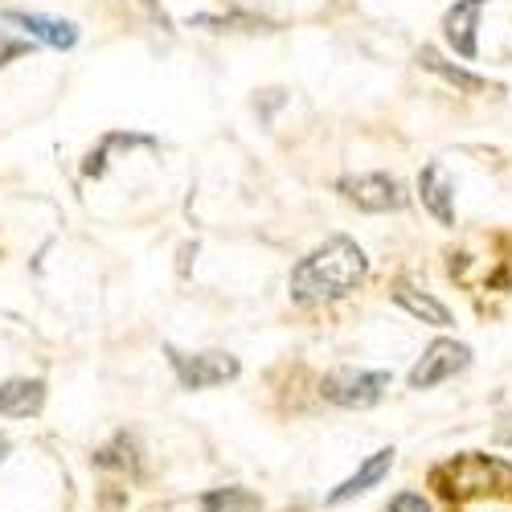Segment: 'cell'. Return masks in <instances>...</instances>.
I'll list each match as a JSON object with an SVG mask.
<instances>
[{
    "instance_id": "6da1fadb",
    "label": "cell",
    "mask_w": 512,
    "mask_h": 512,
    "mask_svg": "<svg viewBox=\"0 0 512 512\" xmlns=\"http://www.w3.org/2000/svg\"><path fill=\"white\" fill-rule=\"evenodd\" d=\"M369 275V259L365 250L336 234L328 238L324 246H316L312 254H304L300 263L291 267V279H287V291L295 304H324V300H345V295Z\"/></svg>"
},
{
    "instance_id": "7a4b0ae2",
    "label": "cell",
    "mask_w": 512,
    "mask_h": 512,
    "mask_svg": "<svg viewBox=\"0 0 512 512\" xmlns=\"http://www.w3.org/2000/svg\"><path fill=\"white\" fill-rule=\"evenodd\" d=\"M508 484H512V467L504 459L480 455V451H463L431 472V488H439V496L451 504L476 500V496H496Z\"/></svg>"
},
{
    "instance_id": "3957f363",
    "label": "cell",
    "mask_w": 512,
    "mask_h": 512,
    "mask_svg": "<svg viewBox=\"0 0 512 512\" xmlns=\"http://www.w3.org/2000/svg\"><path fill=\"white\" fill-rule=\"evenodd\" d=\"M390 390V373L386 369H336L320 381L324 402L340 410H369L381 402V394Z\"/></svg>"
},
{
    "instance_id": "277c9868",
    "label": "cell",
    "mask_w": 512,
    "mask_h": 512,
    "mask_svg": "<svg viewBox=\"0 0 512 512\" xmlns=\"http://www.w3.org/2000/svg\"><path fill=\"white\" fill-rule=\"evenodd\" d=\"M164 353H168V365H173V373L185 390H213V386H226V381H234L242 373L238 357H230V353H181L173 345H164Z\"/></svg>"
},
{
    "instance_id": "5b68a950",
    "label": "cell",
    "mask_w": 512,
    "mask_h": 512,
    "mask_svg": "<svg viewBox=\"0 0 512 512\" xmlns=\"http://www.w3.org/2000/svg\"><path fill=\"white\" fill-rule=\"evenodd\" d=\"M467 365H472V349L467 345H459V340H435V345H426V353L418 357L406 381H410V390H435L447 377L463 373Z\"/></svg>"
},
{
    "instance_id": "8992f818",
    "label": "cell",
    "mask_w": 512,
    "mask_h": 512,
    "mask_svg": "<svg viewBox=\"0 0 512 512\" xmlns=\"http://www.w3.org/2000/svg\"><path fill=\"white\" fill-rule=\"evenodd\" d=\"M336 189L345 193L357 209L365 213H386V209H402L406 193L390 173H365V177H340Z\"/></svg>"
},
{
    "instance_id": "52a82bcc",
    "label": "cell",
    "mask_w": 512,
    "mask_h": 512,
    "mask_svg": "<svg viewBox=\"0 0 512 512\" xmlns=\"http://www.w3.org/2000/svg\"><path fill=\"white\" fill-rule=\"evenodd\" d=\"M488 0H455L443 17V37L451 41V50L459 58L472 62L480 54V41H476V29H480V13H484Z\"/></svg>"
},
{
    "instance_id": "ba28073f",
    "label": "cell",
    "mask_w": 512,
    "mask_h": 512,
    "mask_svg": "<svg viewBox=\"0 0 512 512\" xmlns=\"http://www.w3.org/2000/svg\"><path fill=\"white\" fill-rule=\"evenodd\" d=\"M0 21L25 29L33 41H41V46H50V50H74L78 46V25L74 21L41 17V13H21V9H5V13H0Z\"/></svg>"
},
{
    "instance_id": "9c48e42d",
    "label": "cell",
    "mask_w": 512,
    "mask_h": 512,
    "mask_svg": "<svg viewBox=\"0 0 512 512\" xmlns=\"http://www.w3.org/2000/svg\"><path fill=\"white\" fill-rule=\"evenodd\" d=\"M394 447H381V451H373L357 472L345 480V484H336L332 492H328V504H345V500H353V496H361V492H369V488H377L381 480L390 476V467H394Z\"/></svg>"
},
{
    "instance_id": "30bf717a",
    "label": "cell",
    "mask_w": 512,
    "mask_h": 512,
    "mask_svg": "<svg viewBox=\"0 0 512 512\" xmlns=\"http://www.w3.org/2000/svg\"><path fill=\"white\" fill-rule=\"evenodd\" d=\"M46 406V381L41 377H13L0 381V414L9 418H33Z\"/></svg>"
},
{
    "instance_id": "8fae6325",
    "label": "cell",
    "mask_w": 512,
    "mask_h": 512,
    "mask_svg": "<svg viewBox=\"0 0 512 512\" xmlns=\"http://www.w3.org/2000/svg\"><path fill=\"white\" fill-rule=\"evenodd\" d=\"M418 197H422V205L435 213V222H443V226H455V185L443 177V168L431 160L418 173Z\"/></svg>"
},
{
    "instance_id": "7c38bea8",
    "label": "cell",
    "mask_w": 512,
    "mask_h": 512,
    "mask_svg": "<svg viewBox=\"0 0 512 512\" xmlns=\"http://www.w3.org/2000/svg\"><path fill=\"white\" fill-rule=\"evenodd\" d=\"M394 304H398L402 312H410L414 320H422V324H435V328H447V324H451V308L439 304L435 295L410 287V283H394Z\"/></svg>"
},
{
    "instance_id": "4fadbf2b",
    "label": "cell",
    "mask_w": 512,
    "mask_h": 512,
    "mask_svg": "<svg viewBox=\"0 0 512 512\" xmlns=\"http://www.w3.org/2000/svg\"><path fill=\"white\" fill-rule=\"evenodd\" d=\"M418 66L422 70H431V74H439V78H447L455 91H463V95H480V91H488V78H480V74H472V70H463V66H455V62H447L439 50H431V46H422L418 50Z\"/></svg>"
},
{
    "instance_id": "5bb4252c",
    "label": "cell",
    "mask_w": 512,
    "mask_h": 512,
    "mask_svg": "<svg viewBox=\"0 0 512 512\" xmlns=\"http://www.w3.org/2000/svg\"><path fill=\"white\" fill-rule=\"evenodd\" d=\"M95 467H103V472H127V476H140V447L132 435H115L111 443H103L95 451Z\"/></svg>"
},
{
    "instance_id": "9a60e30c",
    "label": "cell",
    "mask_w": 512,
    "mask_h": 512,
    "mask_svg": "<svg viewBox=\"0 0 512 512\" xmlns=\"http://www.w3.org/2000/svg\"><path fill=\"white\" fill-rule=\"evenodd\" d=\"M197 512H263V500L246 488H213L201 496Z\"/></svg>"
},
{
    "instance_id": "2e32d148",
    "label": "cell",
    "mask_w": 512,
    "mask_h": 512,
    "mask_svg": "<svg viewBox=\"0 0 512 512\" xmlns=\"http://www.w3.org/2000/svg\"><path fill=\"white\" fill-rule=\"evenodd\" d=\"M115 148H156L152 136H127V132H115V136H103V144L87 156V164H82V177H103L107 173V156Z\"/></svg>"
},
{
    "instance_id": "e0dca14e",
    "label": "cell",
    "mask_w": 512,
    "mask_h": 512,
    "mask_svg": "<svg viewBox=\"0 0 512 512\" xmlns=\"http://www.w3.org/2000/svg\"><path fill=\"white\" fill-rule=\"evenodd\" d=\"M189 25H201V29H226V25H250V29H271L267 21H254V17H193Z\"/></svg>"
},
{
    "instance_id": "ac0fdd59",
    "label": "cell",
    "mask_w": 512,
    "mask_h": 512,
    "mask_svg": "<svg viewBox=\"0 0 512 512\" xmlns=\"http://www.w3.org/2000/svg\"><path fill=\"white\" fill-rule=\"evenodd\" d=\"M390 512H431V504H426L418 492H398L390 500Z\"/></svg>"
},
{
    "instance_id": "d6986e66",
    "label": "cell",
    "mask_w": 512,
    "mask_h": 512,
    "mask_svg": "<svg viewBox=\"0 0 512 512\" xmlns=\"http://www.w3.org/2000/svg\"><path fill=\"white\" fill-rule=\"evenodd\" d=\"M29 54V41H13V37H0V66H9L13 58Z\"/></svg>"
},
{
    "instance_id": "ffe728a7",
    "label": "cell",
    "mask_w": 512,
    "mask_h": 512,
    "mask_svg": "<svg viewBox=\"0 0 512 512\" xmlns=\"http://www.w3.org/2000/svg\"><path fill=\"white\" fill-rule=\"evenodd\" d=\"M496 443H508L512 447V410L500 414V422H496Z\"/></svg>"
},
{
    "instance_id": "44dd1931",
    "label": "cell",
    "mask_w": 512,
    "mask_h": 512,
    "mask_svg": "<svg viewBox=\"0 0 512 512\" xmlns=\"http://www.w3.org/2000/svg\"><path fill=\"white\" fill-rule=\"evenodd\" d=\"M5 455H9V439H5V435H0V459H5Z\"/></svg>"
}]
</instances>
